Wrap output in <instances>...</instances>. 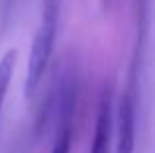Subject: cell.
<instances>
[{
  "label": "cell",
  "mask_w": 155,
  "mask_h": 153,
  "mask_svg": "<svg viewBox=\"0 0 155 153\" xmlns=\"http://www.w3.org/2000/svg\"><path fill=\"white\" fill-rule=\"evenodd\" d=\"M63 126L57 132L55 143H53L51 153H71V142H73V126H71V110L65 112Z\"/></svg>",
  "instance_id": "obj_4"
},
{
  "label": "cell",
  "mask_w": 155,
  "mask_h": 153,
  "mask_svg": "<svg viewBox=\"0 0 155 153\" xmlns=\"http://www.w3.org/2000/svg\"><path fill=\"white\" fill-rule=\"evenodd\" d=\"M59 10H61V0H43V12H41V22L34 35L28 57V71H26V96H34L41 83L43 75L47 71L49 59L53 53L57 37V26H59Z\"/></svg>",
  "instance_id": "obj_1"
},
{
  "label": "cell",
  "mask_w": 155,
  "mask_h": 153,
  "mask_svg": "<svg viewBox=\"0 0 155 153\" xmlns=\"http://www.w3.org/2000/svg\"><path fill=\"white\" fill-rule=\"evenodd\" d=\"M112 135H114V118H112V94L104 92L96 114L94 138H92L91 153H112Z\"/></svg>",
  "instance_id": "obj_2"
},
{
  "label": "cell",
  "mask_w": 155,
  "mask_h": 153,
  "mask_svg": "<svg viewBox=\"0 0 155 153\" xmlns=\"http://www.w3.org/2000/svg\"><path fill=\"white\" fill-rule=\"evenodd\" d=\"M16 59H18V51L16 49L6 51L4 57L0 59V110H2V104H4V98H6L8 86H10L12 76H14Z\"/></svg>",
  "instance_id": "obj_3"
}]
</instances>
